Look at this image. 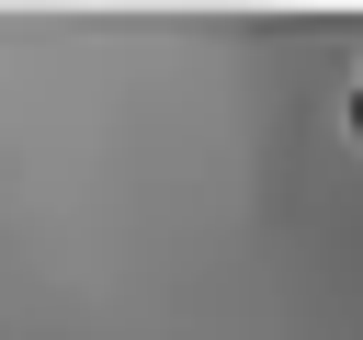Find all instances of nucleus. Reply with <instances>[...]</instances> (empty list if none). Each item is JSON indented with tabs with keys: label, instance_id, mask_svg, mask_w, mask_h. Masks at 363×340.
<instances>
[{
	"label": "nucleus",
	"instance_id": "nucleus-1",
	"mask_svg": "<svg viewBox=\"0 0 363 340\" xmlns=\"http://www.w3.org/2000/svg\"><path fill=\"white\" fill-rule=\"evenodd\" d=\"M352 125H363V113H352Z\"/></svg>",
	"mask_w": 363,
	"mask_h": 340
}]
</instances>
